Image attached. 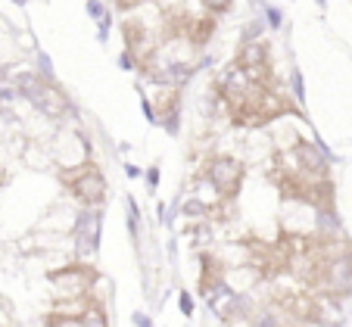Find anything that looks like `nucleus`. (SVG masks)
Masks as SVG:
<instances>
[{
    "instance_id": "obj_1",
    "label": "nucleus",
    "mask_w": 352,
    "mask_h": 327,
    "mask_svg": "<svg viewBox=\"0 0 352 327\" xmlns=\"http://www.w3.org/2000/svg\"><path fill=\"white\" fill-rule=\"evenodd\" d=\"M60 181L69 194L81 203V206H100L107 200V174L100 172V166L94 159H85L72 168H63Z\"/></svg>"
},
{
    "instance_id": "obj_2",
    "label": "nucleus",
    "mask_w": 352,
    "mask_h": 327,
    "mask_svg": "<svg viewBox=\"0 0 352 327\" xmlns=\"http://www.w3.org/2000/svg\"><path fill=\"white\" fill-rule=\"evenodd\" d=\"M203 178L215 187V194H219L221 200L231 203V200H237L240 187H243L246 166L237 159V156L215 153V156H209L206 166H203Z\"/></svg>"
},
{
    "instance_id": "obj_3",
    "label": "nucleus",
    "mask_w": 352,
    "mask_h": 327,
    "mask_svg": "<svg viewBox=\"0 0 352 327\" xmlns=\"http://www.w3.org/2000/svg\"><path fill=\"white\" fill-rule=\"evenodd\" d=\"M190 3H199L206 13H215V16H225L234 7V0H190Z\"/></svg>"
},
{
    "instance_id": "obj_4",
    "label": "nucleus",
    "mask_w": 352,
    "mask_h": 327,
    "mask_svg": "<svg viewBox=\"0 0 352 327\" xmlns=\"http://www.w3.org/2000/svg\"><path fill=\"white\" fill-rule=\"evenodd\" d=\"M113 3L119 13H134V10H140L144 3H150V0H113Z\"/></svg>"
}]
</instances>
